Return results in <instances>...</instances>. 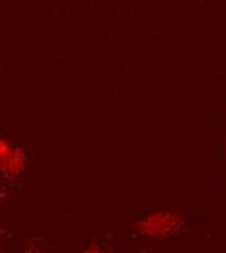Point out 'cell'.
<instances>
[{
  "label": "cell",
  "mask_w": 226,
  "mask_h": 253,
  "mask_svg": "<svg viewBox=\"0 0 226 253\" xmlns=\"http://www.w3.org/2000/svg\"><path fill=\"white\" fill-rule=\"evenodd\" d=\"M170 216H150L148 220L144 222V228L146 230H152L150 234H160L164 230H172V224H170Z\"/></svg>",
  "instance_id": "cell-1"
}]
</instances>
